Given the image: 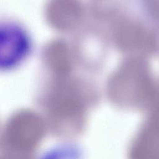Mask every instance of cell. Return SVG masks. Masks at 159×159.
Here are the masks:
<instances>
[{"label": "cell", "mask_w": 159, "mask_h": 159, "mask_svg": "<svg viewBox=\"0 0 159 159\" xmlns=\"http://www.w3.org/2000/svg\"><path fill=\"white\" fill-rule=\"evenodd\" d=\"M109 80V88L116 94L128 91L148 94L153 87L150 68L140 57H132L126 60Z\"/></svg>", "instance_id": "cell-1"}, {"label": "cell", "mask_w": 159, "mask_h": 159, "mask_svg": "<svg viewBox=\"0 0 159 159\" xmlns=\"http://www.w3.org/2000/svg\"><path fill=\"white\" fill-rule=\"evenodd\" d=\"M31 42L20 25L11 22L0 23V70L14 68L27 57Z\"/></svg>", "instance_id": "cell-2"}, {"label": "cell", "mask_w": 159, "mask_h": 159, "mask_svg": "<svg viewBox=\"0 0 159 159\" xmlns=\"http://www.w3.org/2000/svg\"><path fill=\"white\" fill-rule=\"evenodd\" d=\"M113 39L122 52L133 55L132 57L150 52L154 46L151 34L140 24L124 20L117 24L113 30Z\"/></svg>", "instance_id": "cell-3"}, {"label": "cell", "mask_w": 159, "mask_h": 159, "mask_svg": "<svg viewBox=\"0 0 159 159\" xmlns=\"http://www.w3.org/2000/svg\"><path fill=\"white\" fill-rule=\"evenodd\" d=\"M82 7L79 0H48L45 8L47 23L53 29L65 32L80 21Z\"/></svg>", "instance_id": "cell-4"}, {"label": "cell", "mask_w": 159, "mask_h": 159, "mask_svg": "<svg viewBox=\"0 0 159 159\" xmlns=\"http://www.w3.org/2000/svg\"><path fill=\"white\" fill-rule=\"evenodd\" d=\"M42 61L51 77H68L71 70V60L66 42L57 39L48 42L42 52Z\"/></svg>", "instance_id": "cell-5"}]
</instances>
